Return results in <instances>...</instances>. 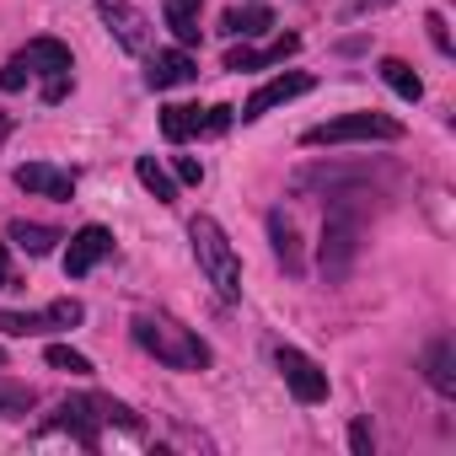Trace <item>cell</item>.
I'll return each mask as SVG.
<instances>
[{"instance_id": "obj_1", "label": "cell", "mask_w": 456, "mask_h": 456, "mask_svg": "<svg viewBox=\"0 0 456 456\" xmlns=\"http://www.w3.org/2000/svg\"><path fill=\"white\" fill-rule=\"evenodd\" d=\"M129 333H134V344H140L145 354H156L167 370H204V365H209V344H204L193 328H183L177 317H167V312H140V317L129 322Z\"/></svg>"}, {"instance_id": "obj_2", "label": "cell", "mask_w": 456, "mask_h": 456, "mask_svg": "<svg viewBox=\"0 0 456 456\" xmlns=\"http://www.w3.org/2000/svg\"><path fill=\"white\" fill-rule=\"evenodd\" d=\"M188 242H193V258H199L204 280L215 285V296H220L225 306H232V301H242V258H237L232 237L220 232V220H215V215H193V225H188Z\"/></svg>"}, {"instance_id": "obj_3", "label": "cell", "mask_w": 456, "mask_h": 456, "mask_svg": "<svg viewBox=\"0 0 456 456\" xmlns=\"http://www.w3.org/2000/svg\"><path fill=\"white\" fill-rule=\"evenodd\" d=\"M360 193H333L328 204V225H322V274L344 280L360 258Z\"/></svg>"}, {"instance_id": "obj_4", "label": "cell", "mask_w": 456, "mask_h": 456, "mask_svg": "<svg viewBox=\"0 0 456 456\" xmlns=\"http://www.w3.org/2000/svg\"><path fill=\"white\" fill-rule=\"evenodd\" d=\"M344 140H403V124L387 113H344L333 124L306 129V145H344Z\"/></svg>"}, {"instance_id": "obj_5", "label": "cell", "mask_w": 456, "mask_h": 456, "mask_svg": "<svg viewBox=\"0 0 456 456\" xmlns=\"http://www.w3.org/2000/svg\"><path fill=\"white\" fill-rule=\"evenodd\" d=\"M86 317V306L76 296L44 306V312H0V333L6 338H38V333H54V328H76Z\"/></svg>"}, {"instance_id": "obj_6", "label": "cell", "mask_w": 456, "mask_h": 456, "mask_svg": "<svg viewBox=\"0 0 456 456\" xmlns=\"http://www.w3.org/2000/svg\"><path fill=\"white\" fill-rule=\"evenodd\" d=\"M274 365H280V376H285V387H290L296 403H306V408H312V403H328V370H322L312 354L280 344V349H274Z\"/></svg>"}, {"instance_id": "obj_7", "label": "cell", "mask_w": 456, "mask_h": 456, "mask_svg": "<svg viewBox=\"0 0 456 456\" xmlns=\"http://www.w3.org/2000/svg\"><path fill=\"white\" fill-rule=\"evenodd\" d=\"M301 92H312V76L306 70H285V76H274V81H264L242 108H237V118L242 124H258L264 113H274V108H285L290 97H301Z\"/></svg>"}, {"instance_id": "obj_8", "label": "cell", "mask_w": 456, "mask_h": 456, "mask_svg": "<svg viewBox=\"0 0 456 456\" xmlns=\"http://www.w3.org/2000/svg\"><path fill=\"white\" fill-rule=\"evenodd\" d=\"M97 17L108 22V33L118 38L124 54H145L151 49V22H145V12L129 6V0H97Z\"/></svg>"}, {"instance_id": "obj_9", "label": "cell", "mask_w": 456, "mask_h": 456, "mask_svg": "<svg viewBox=\"0 0 456 456\" xmlns=\"http://www.w3.org/2000/svg\"><path fill=\"white\" fill-rule=\"evenodd\" d=\"M108 253H113V232H108V225H81V232L70 237V253H65V280H86Z\"/></svg>"}, {"instance_id": "obj_10", "label": "cell", "mask_w": 456, "mask_h": 456, "mask_svg": "<svg viewBox=\"0 0 456 456\" xmlns=\"http://www.w3.org/2000/svg\"><path fill=\"white\" fill-rule=\"evenodd\" d=\"M193 76H199V60H193L188 49H161V54H151V65H145V86H151V92L188 86Z\"/></svg>"}, {"instance_id": "obj_11", "label": "cell", "mask_w": 456, "mask_h": 456, "mask_svg": "<svg viewBox=\"0 0 456 456\" xmlns=\"http://www.w3.org/2000/svg\"><path fill=\"white\" fill-rule=\"evenodd\" d=\"M12 177H17L22 193H44V199H70V193H76V172H60V167H49V161H28V167H17Z\"/></svg>"}, {"instance_id": "obj_12", "label": "cell", "mask_w": 456, "mask_h": 456, "mask_svg": "<svg viewBox=\"0 0 456 456\" xmlns=\"http://www.w3.org/2000/svg\"><path fill=\"white\" fill-rule=\"evenodd\" d=\"M17 60L28 65V76H44V81H54V76H70V70H76V60H70V49H65L60 38H33Z\"/></svg>"}, {"instance_id": "obj_13", "label": "cell", "mask_w": 456, "mask_h": 456, "mask_svg": "<svg viewBox=\"0 0 456 456\" xmlns=\"http://www.w3.org/2000/svg\"><path fill=\"white\" fill-rule=\"evenodd\" d=\"M296 49H301V38H296V33H285V38H280V44H269V49H232V54H225V70H237V76H242V70L285 65Z\"/></svg>"}, {"instance_id": "obj_14", "label": "cell", "mask_w": 456, "mask_h": 456, "mask_svg": "<svg viewBox=\"0 0 456 456\" xmlns=\"http://www.w3.org/2000/svg\"><path fill=\"white\" fill-rule=\"evenodd\" d=\"M6 242H17L28 258H44V253H54V242H65L54 225H38V220H12L6 225Z\"/></svg>"}, {"instance_id": "obj_15", "label": "cell", "mask_w": 456, "mask_h": 456, "mask_svg": "<svg viewBox=\"0 0 456 456\" xmlns=\"http://www.w3.org/2000/svg\"><path fill=\"white\" fill-rule=\"evenodd\" d=\"M424 376H429V387H435L440 397H456V354H451L445 338H435V344L424 349Z\"/></svg>"}, {"instance_id": "obj_16", "label": "cell", "mask_w": 456, "mask_h": 456, "mask_svg": "<svg viewBox=\"0 0 456 456\" xmlns=\"http://www.w3.org/2000/svg\"><path fill=\"white\" fill-rule=\"evenodd\" d=\"M264 28H274V12L269 6H232L220 17V33L225 38H258Z\"/></svg>"}, {"instance_id": "obj_17", "label": "cell", "mask_w": 456, "mask_h": 456, "mask_svg": "<svg viewBox=\"0 0 456 456\" xmlns=\"http://www.w3.org/2000/svg\"><path fill=\"white\" fill-rule=\"evenodd\" d=\"M199 12H204V0H167L161 6V17H167V28H172V38L188 49V44H199Z\"/></svg>"}, {"instance_id": "obj_18", "label": "cell", "mask_w": 456, "mask_h": 456, "mask_svg": "<svg viewBox=\"0 0 456 456\" xmlns=\"http://www.w3.org/2000/svg\"><path fill=\"white\" fill-rule=\"evenodd\" d=\"M161 134H167L172 145H183V140L204 134V108H183V102L161 108Z\"/></svg>"}, {"instance_id": "obj_19", "label": "cell", "mask_w": 456, "mask_h": 456, "mask_svg": "<svg viewBox=\"0 0 456 456\" xmlns=\"http://www.w3.org/2000/svg\"><path fill=\"white\" fill-rule=\"evenodd\" d=\"M376 70H381V81H387V86H392L403 102H419V97H424V81L413 76V65H408V60H392V54H387Z\"/></svg>"}, {"instance_id": "obj_20", "label": "cell", "mask_w": 456, "mask_h": 456, "mask_svg": "<svg viewBox=\"0 0 456 456\" xmlns=\"http://www.w3.org/2000/svg\"><path fill=\"white\" fill-rule=\"evenodd\" d=\"M134 177H140V183H145V193H156L161 204H172V199H177V177H172L156 156H140V161H134Z\"/></svg>"}, {"instance_id": "obj_21", "label": "cell", "mask_w": 456, "mask_h": 456, "mask_svg": "<svg viewBox=\"0 0 456 456\" xmlns=\"http://www.w3.org/2000/svg\"><path fill=\"white\" fill-rule=\"evenodd\" d=\"M269 237H274V258H280V264H285L290 274H301V248H296V225H290V220H285L280 209L269 215Z\"/></svg>"}, {"instance_id": "obj_22", "label": "cell", "mask_w": 456, "mask_h": 456, "mask_svg": "<svg viewBox=\"0 0 456 456\" xmlns=\"http://www.w3.org/2000/svg\"><path fill=\"white\" fill-rule=\"evenodd\" d=\"M33 403H38L33 387H22V381H0V419H17V413H28Z\"/></svg>"}, {"instance_id": "obj_23", "label": "cell", "mask_w": 456, "mask_h": 456, "mask_svg": "<svg viewBox=\"0 0 456 456\" xmlns=\"http://www.w3.org/2000/svg\"><path fill=\"white\" fill-rule=\"evenodd\" d=\"M44 360H49L54 370H65V376H92V360H86V354H76L70 344H49V349H44Z\"/></svg>"}, {"instance_id": "obj_24", "label": "cell", "mask_w": 456, "mask_h": 456, "mask_svg": "<svg viewBox=\"0 0 456 456\" xmlns=\"http://www.w3.org/2000/svg\"><path fill=\"white\" fill-rule=\"evenodd\" d=\"M232 118H237V108H225V102L204 108V134H225V129H232Z\"/></svg>"}, {"instance_id": "obj_25", "label": "cell", "mask_w": 456, "mask_h": 456, "mask_svg": "<svg viewBox=\"0 0 456 456\" xmlns=\"http://www.w3.org/2000/svg\"><path fill=\"white\" fill-rule=\"evenodd\" d=\"M349 451H354V456H370V451H376V435H370V424H365V419H354V424H349Z\"/></svg>"}, {"instance_id": "obj_26", "label": "cell", "mask_w": 456, "mask_h": 456, "mask_svg": "<svg viewBox=\"0 0 456 456\" xmlns=\"http://www.w3.org/2000/svg\"><path fill=\"white\" fill-rule=\"evenodd\" d=\"M28 86V65L12 60V65H0V92H22Z\"/></svg>"}, {"instance_id": "obj_27", "label": "cell", "mask_w": 456, "mask_h": 456, "mask_svg": "<svg viewBox=\"0 0 456 456\" xmlns=\"http://www.w3.org/2000/svg\"><path fill=\"white\" fill-rule=\"evenodd\" d=\"M424 28H429V44H435L440 54H451V33H445V17H440V12H429V17H424Z\"/></svg>"}, {"instance_id": "obj_28", "label": "cell", "mask_w": 456, "mask_h": 456, "mask_svg": "<svg viewBox=\"0 0 456 456\" xmlns=\"http://www.w3.org/2000/svg\"><path fill=\"white\" fill-rule=\"evenodd\" d=\"M172 172H177V183H204V167H199L193 156H177V161H172Z\"/></svg>"}, {"instance_id": "obj_29", "label": "cell", "mask_w": 456, "mask_h": 456, "mask_svg": "<svg viewBox=\"0 0 456 456\" xmlns=\"http://www.w3.org/2000/svg\"><path fill=\"white\" fill-rule=\"evenodd\" d=\"M65 92H70V76H54V81H44V102H65Z\"/></svg>"}, {"instance_id": "obj_30", "label": "cell", "mask_w": 456, "mask_h": 456, "mask_svg": "<svg viewBox=\"0 0 456 456\" xmlns=\"http://www.w3.org/2000/svg\"><path fill=\"white\" fill-rule=\"evenodd\" d=\"M0 290H17V274H12V253L0 242Z\"/></svg>"}, {"instance_id": "obj_31", "label": "cell", "mask_w": 456, "mask_h": 456, "mask_svg": "<svg viewBox=\"0 0 456 456\" xmlns=\"http://www.w3.org/2000/svg\"><path fill=\"white\" fill-rule=\"evenodd\" d=\"M0 365H6V354H0Z\"/></svg>"}]
</instances>
